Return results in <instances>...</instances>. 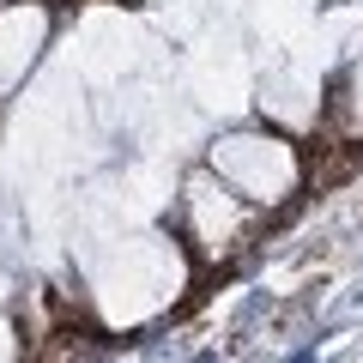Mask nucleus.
<instances>
[{
  "label": "nucleus",
  "instance_id": "nucleus-1",
  "mask_svg": "<svg viewBox=\"0 0 363 363\" xmlns=\"http://www.w3.org/2000/svg\"><path fill=\"white\" fill-rule=\"evenodd\" d=\"M43 6H73V0H43Z\"/></svg>",
  "mask_w": 363,
  "mask_h": 363
}]
</instances>
